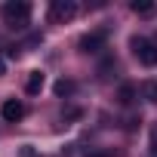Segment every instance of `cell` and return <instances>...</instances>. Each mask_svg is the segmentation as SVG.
Listing matches in <instances>:
<instances>
[{
  "label": "cell",
  "instance_id": "cell-11",
  "mask_svg": "<svg viewBox=\"0 0 157 157\" xmlns=\"http://www.w3.org/2000/svg\"><path fill=\"white\" fill-rule=\"evenodd\" d=\"M151 154L157 157V123L151 126Z\"/></svg>",
  "mask_w": 157,
  "mask_h": 157
},
{
  "label": "cell",
  "instance_id": "cell-1",
  "mask_svg": "<svg viewBox=\"0 0 157 157\" xmlns=\"http://www.w3.org/2000/svg\"><path fill=\"white\" fill-rule=\"evenodd\" d=\"M3 22L10 28H25L31 22V6L25 3V0H16V3H6L3 6Z\"/></svg>",
  "mask_w": 157,
  "mask_h": 157
},
{
  "label": "cell",
  "instance_id": "cell-10",
  "mask_svg": "<svg viewBox=\"0 0 157 157\" xmlns=\"http://www.w3.org/2000/svg\"><path fill=\"white\" fill-rule=\"evenodd\" d=\"M71 93H74V83L71 80H59L56 83V96H71Z\"/></svg>",
  "mask_w": 157,
  "mask_h": 157
},
{
  "label": "cell",
  "instance_id": "cell-8",
  "mask_svg": "<svg viewBox=\"0 0 157 157\" xmlns=\"http://www.w3.org/2000/svg\"><path fill=\"white\" fill-rule=\"evenodd\" d=\"M117 99H120V105H132V102H136V86L123 83V86H120V93H117Z\"/></svg>",
  "mask_w": 157,
  "mask_h": 157
},
{
  "label": "cell",
  "instance_id": "cell-4",
  "mask_svg": "<svg viewBox=\"0 0 157 157\" xmlns=\"http://www.w3.org/2000/svg\"><path fill=\"white\" fill-rule=\"evenodd\" d=\"M0 117H3L6 123H16V120L25 117V105H22L19 99H6L3 105H0Z\"/></svg>",
  "mask_w": 157,
  "mask_h": 157
},
{
  "label": "cell",
  "instance_id": "cell-9",
  "mask_svg": "<svg viewBox=\"0 0 157 157\" xmlns=\"http://www.w3.org/2000/svg\"><path fill=\"white\" fill-rule=\"evenodd\" d=\"M142 93H145V99H148L151 105H157V80H145Z\"/></svg>",
  "mask_w": 157,
  "mask_h": 157
},
{
  "label": "cell",
  "instance_id": "cell-7",
  "mask_svg": "<svg viewBox=\"0 0 157 157\" xmlns=\"http://www.w3.org/2000/svg\"><path fill=\"white\" fill-rule=\"evenodd\" d=\"M132 13H136L139 19H151V16L157 13V6L151 3V0H136V3H132Z\"/></svg>",
  "mask_w": 157,
  "mask_h": 157
},
{
  "label": "cell",
  "instance_id": "cell-12",
  "mask_svg": "<svg viewBox=\"0 0 157 157\" xmlns=\"http://www.w3.org/2000/svg\"><path fill=\"white\" fill-rule=\"evenodd\" d=\"M6 74V62H3V56H0V77Z\"/></svg>",
  "mask_w": 157,
  "mask_h": 157
},
{
  "label": "cell",
  "instance_id": "cell-5",
  "mask_svg": "<svg viewBox=\"0 0 157 157\" xmlns=\"http://www.w3.org/2000/svg\"><path fill=\"white\" fill-rule=\"evenodd\" d=\"M77 46H80V52H99V49L105 46V31H93V34H83Z\"/></svg>",
  "mask_w": 157,
  "mask_h": 157
},
{
  "label": "cell",
  "instance_id": "cell-3",
  "mask_svg": "<svg viewBox=\"0 0 157 157\" xmlns=\"http://www.w3.org/2000/svg\"><path fill=\"white\" fill-rule=\"evenodd\" d=\"M74 16H77V6L71 3V0H56V3L49 6V19L59 22V25H62V22H71Z\"/></svg>",
  "mask_w": 157,
  "mask_h": 157
},
{
  "label": "cell",
  "instance_id": "cell-6",
  "mask_svg": "<svg viewBox=\"0 0 157 157\" xmlns=\"http://www.w3.org/2000/svg\"><path fill=\"white\" fill-rule=\"evenodd\" d=\"M43 71H28V80H25V90H28V96H37L40 90H43Z\"/></svg>",
  "mask_w": 157,
  "mask_h": 157
},
{
  "label": "cell",
  "instance_id": "cell-2",
  "mask_svg": "<svg viewBox=\"0 0 157 157\" xmlns=\"http://www.w3.org/2000/svg\"><path fill=\"white\" fill-rule=\"evenodd\" d=\"M129 46H132V56H136L145 68H154V65H157V46H154L151 40H145V37H132Z\"/></svg>",
  "mask_w": 157,
  "mask_h": 157
}]
</instances>
